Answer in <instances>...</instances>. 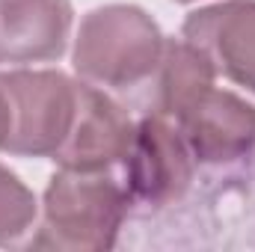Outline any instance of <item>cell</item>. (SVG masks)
<instances>
[{
  "mask_svg": "<svg viewBox=\"0 0 255 252\" xmlns=\"http://www.w3.org/2000/svg\"><path fill=\"white\" fill-rule=\"evenodd\" d=\"M128 190L107 169H63L42 199V226L33 247L65 252L113 250L128 214Z\"/></svg>",
  "mask_w": 255,
  "mask_h": 252,
  "instance_id": "cell-1",
  "label": "cell"
},
{
  "mask_svg": "<svg viewBox=\"0 0 255 252\" xmlns=\"http://www.w3.org/2000/svg\"><path fill=\"white\" fill-rule=\"evenodd\" d=\"M166 36L154 18L128 3L92 9L74 39V71L101 89H130L151 77Z\"/></svg>",
  "mask_w": 255,
  "mask_h": 252,
  "instance_id": "cell-2",
  "label": "cell"
},
{
  "mask_svg": "<svg viewBox=\"0 0 255 252\" xmlns=\"http://www.w3.org/2000/svg\"><path fill=\"white\" fill-rule=\"evenodd\" d=\"M0 92L9 116L3 151L51 157L71 125L77 80L54 68H12L0 71Z\"/></svg>",
  "mask_w": 255,
  "mask_h": 252,
  "instance_id": "cell-3",
  "label": "cell"
},
{
  "mask_svg": "<svg viewBox=\"0 0 255 252\" xmlns=\"http://www.w3.org/2000/svg\"><path fill=\"white\" fill-rule=\"evenodd\" d=\"M119 163L125 166L122 184L130 202L145 208H166L187 193L196 160L181 130L169 119L148 113L133 125Z\"/></svg>",
  "mask_w": 255,
  "mask_h": 252,
  "instance_id": "cell-4",
  "label": "cell"
},
{
  "mask_svg": "<svg viewBox=\"0 0 255 252\" xmlns=\"http://www.w3.org/2000/svg\"><path fill=\"white\" fill-rule=\"evenodd\" d=\"M133 122L128 110L101 86L86 80L74 92V116L60 148L51 154L63 169H110L122 160Z\"/></svg>",
  "mask_w": 255,
  "mask_h": 252,
  "instance_id": "cell-5",
  "label": "cell"
},
{
  "mask_svg": "<svg viewBox=\"0 0 255 252\" xmlns=\"http://www.w3.org/2000/svg\"><path fill=\"white\" fill-rule=\"evenodd\" d=\"M181 33L214 63L217 74L255 92V0H220L196 9Z\"/></svg>",
  "mask_w": 255,
  "mask_h": 252,
  "instance_id": "cell-6",
  "label": "cell"
},
{
  "mask_svg": "<svg viewBox=\"0 0 255 252\" xmlns=\"http://www.w3.org/2000/svg\"><path fill=\"white\" fill-rule=\"evenodd\" d=\"M175 127L196 163H235L255 145V107L235 92L211 86Z\"/></svg>",
  "mask_w": 255,
  "mask_h": 252,
  "instance_id": "cell-7",
  "label": "cell"
},
{
  "mask_svg": "<svg viewBox=\"0 0 255 252\" xmlns=\"http://www.w3.org/2000/svg\"><path fill=\"white\" fill-rule=\"evenodd\" d=\"M74 24L68 0H0V63H51L65 54Z\"/></svg>",
  "mask_w": 255,
  "mask_h": 252,
  "instance_id": "cell-8",
  "label": "cell"
},
{
  "mask_svg": "<svg viewBox=\"0 0 255 252\" xmlns=\"http://www.w3.org/2000/svg\"><path fill=\"white\" fill-rule=\"evenodd\" d=\"M214 77H217L214 63L196 45H190L184 36L166 39L157 68L145 80V83H151L148 86V113L178 122L214 86Z\"/></svg>",
  "mask_w": 255,
  "mask_h": 252,
  "instance_id": "cell-9",
  "label": "cell"
},
{
  "mask_svg": "<svg viewBox=\"0 0 255 252\" xmlns=\"http://www.w3.org/2000/svg\"><path fill=\"white\" fill-rule=\"evenodd\" d=\"M39 217V202L15 172L0 166V247L21 241Z\"/></svg>",
  "mask_w": 255,
  "mask_h": 252,
  "instance_id": "cell-10",
  "label": "cell"
},
{
  "mask_svg": "<svg viewBox=\"0 0 255 252\" xmlns=\"http://www.w3.org/2000/svg\"><path fill=\"white\" fill-rule=\"evenodd\" d=\"M6 127H9V116H6V101H3V92H0V148L6 142Z\"/></svg>",
  "mask_w": 255,
  "mask_h": 252,
  "instance_id": "cell-11",
  "label": "cell"
},
{
  "mask_svg": "<svg viewBox=\"0 0 255 252\" xmlns=\"http://www.w3.org/2000/svg\"><path fill=\"white\" fill-rule=\"evenodd\" d=\"M178 3H193V0H178Z\"/></svg>",
  "mask_w": 255,
  "mask_h": 252,
  "instance_id": "cell-12",
  "label": "cell"
}]
</instances>
